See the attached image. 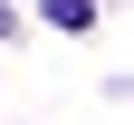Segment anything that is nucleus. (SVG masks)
<instances>
[{
    "mask_svg": "<svg viewBox=\"0 0 134 125\" xmlns=\"http://www.w3.org/2000/svg\"><path fill=\"white\" fill-rule=\"evenodd\" d=\"M48 19H58V29H86V19H96V0H48Z\"/></svg>",
    "mask_w": 134,
    "mask_h": 125,
    "instance_id": "1",
    "label": "nucleus"
}]
</instances>
